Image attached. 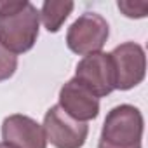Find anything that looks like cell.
Wrapping results in <instances>:
<instances>
[{
    "mask_svg": "<svg viewBox=\"0 0 148 148\" xmlns=\"http://www.w3.org/2000/svg\"><path fill=\"white\" fill-rule=\"evenodd\" d=\"M40 12L28 0H0V44L12 54L28 52L38 38Z\"/></svg>",
    "mask_w": 148,
    "mask_h": 148,
    "instance_id": "obj_1",
    "label": "cell"
},
{
    "mask_svg": "<svg viewBox=\"0 0 148 148\" xmlns=\"http://www.w3.org/2000/svg\"><path fill=\"white\" fill-rule=\"evenodd\" d=\"M145 120L139 108L119 105L106 113L98 148H141Z\"/></svg>",
    "mask_w": 148,
    "mask_h": 148,
    "instance_id": "obj_2",
    "label": "cell"
},
{
    "mask_svg": "<svg viewBox=\"0 0 148 148\" xmlns=\"http://www.w3.org/2000/svg\"><path fill=\"white\" fill-rule=\"evenodd\" d=\"M110 35L108 21L98 12H84L73 21L66 32V45L71 52L87 56L101 52Z\"/></svg>",
    "mask_w": 148,
    "mask_h": 148,
    "instance_id": "obj_3",
    "label": "cell"
},
{
    "mask_svg": "<svg viewBox=\"0 0 148 148\" xmlns=\"http://www.w3.org/2000/svg\"><path fill=\"white\" fill-rule=\"evenodd\" d=\"M115 75V89L129 91L139 86L146 75V54L136 42H124L110 52Z\"/></svg>",
    "mask_w": 148,
    "mask_h": 148,
    "instance_id": "obj_4",
    "label": "cell"
},
{
    "mask_svg": "<svg viewBox=\"0 0 148 148\" xmlns=\"http://www.w3.org/2000/svg\"><path fill=\"white\" fill-rule=\"evenodd\" d=\"M42 129L47 143L54 148H82L89 134V125L86 122L73 120L58 105L45 112Z\"/></svg>",
    "mask_w": 148,
    "mask_h": 148,
    "instance_id": "obj_5",
    "label": "cell"
},
{
    "mask_svg": "<svg viewBox=\"0 0 148 148\" xmlns=\"http://www.w3.org/2000/svg\"><path fill=\"white\" fill-rule=\"evenodd\" d=\"M73 79H77L98 99L112 94L115 91V75L110 52H94L84 56L75 68Z\"/></svg>",
    "mask_w": 148,
    "mask_h": 148,
    "instance_id": "obj_6",
    "label": "cell"
},
{
    "mask_svg": "<svg viewBox=\"0 0 148 148\" xmlns=\"http://www.w3.org/2000/svg\"><path fill=\"white\" fill-rule=\"evenodd\" d=\"M68 117L79 122L94 120L99 115V99L89 92L77 79L68 80L59 89V105Z\"/></svg>",
    "mask_w": 148,
    "mask_h": 148,
    "instance_id": "obj_7",
    "label": "cell"
},
{
    "mask_svg": "<svg viewBox=\"0 0 148 148\" xmlns=\"http://www.w3.org/2000/svg\"><path fill=\"white\" fill-rule=\"evenodd\" d=\"M2 139L12 148H47L42 125L23 113H14L4 119Z\"/></svg>",
    "mask_w": 148,
    "mask_h": 148,
    "instance_id": "obj_8",
    "label": "cell"
},
{
    "mask_svg": "<svg viewBox=\"0 0 148 148\" xmlns=\"http://www.w3.org/2000/svg\"><path fill=\"white\" fill-rule=\"evenodd\" d=\"M73 7H75V4L70 0H45L42 4V9L38 11L45 30L49 33H58L63 23L71 14Z\"/></svg>",
    "mask_w": 148,
    "mask_h": 148,
    "instance_id": "obj_9",
    "label": "cell"
},
{
    "mask_svg": "<svg viewBox=\"0 0 148 148\" xmlns=\"http://www.w3.org/2000/svg\"><path fill=\"white\" fill-rule=\"evenodd\" d=\"M18 70V56L0 44V82L9 80Z\"/></svg>",
    "mask_w": 148,
    "mask_h": 148,
    "instance_id": "obj_10",
    "label": "cell"
},
{
    "mask_svg": "<svg viewBox=\"0 0 148 148\" xmlns=\"http://www.w3.org/2000/svg\"><path fill=\"white\" fill-rule=\"evenodd\" d=\"M117 7L122 11L125 18L131 19H141L148 14V4L146 2H131V0H119Z\"/></svg>",
    "mask_w": 148,
    "mask_h": 148,
    "instance_id": "obj_11",
    "label": "cell"
},
{
    "mask_svg": "<svg viewBox=\"0 0 148 148\" xmlns=\"http://www.w3.org/2000/svg\"><path fill=\"white\" fill-rule=\"evenodd\" d=\"M0 148H12V146H11V145H7V143H4V141H2V143H0Z\"/></svg>",
    "mask_w": 148,
    "mask_h": 148,
    "instance_id": "obj_12",
    "label": "cell"
}]
</instances>
